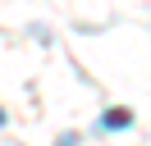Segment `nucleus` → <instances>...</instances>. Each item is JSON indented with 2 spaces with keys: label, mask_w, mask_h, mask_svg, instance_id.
I'll use <instances>...</instances> for the list:
<instances>
[{
  "label": "nucleus",
  "mask_w": 151,
  "mask_h": 146,
  "mask_svg": "<svg viewBox=\"0 0 151 146\" xmlns=\"http://www.w3.org/2000/svg\"><path fill=\"white\" fill-rule=\"evenodd\" d=\"M128 123H133V114H124V110H114V114L101 119V128H128Z\"/></svg>",
  "instance_id": "1"
},
{
  "label": "nucleus",
  "mask_w": 151,
  "mask_h": 146,
  "mask_svg": "<svg viewBox=\"0 0 151 146\" xmlns=\"http://www.w3.org/2000/svg\"><path fill=\"white\" fill-rule=\"evenodd\" d=\"M55 146H78V137H73V132H64V137H60Z\"/></svg>",
  "instance_id": "2"
},
{
  "label": "nucleus",
  "mask_w": 151,
  "mask_h": 146,
  "mask_svg": "<svg viewBox=\"0 0 151 146\" xmlns=\"http://www.w3.org/2000/svg\"><path fill=\"white\" fill-rule=\"evenodd\" d=\"M0 123H5V114H0Z\"/></svg>",
  "instance_id": "3"
}]
</instances>
